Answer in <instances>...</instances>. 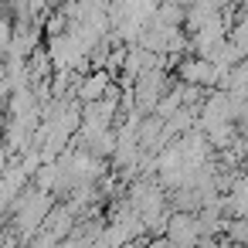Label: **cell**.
I'll return each instance as SVG.
<instances>
[{"mask_svg":"<svg viewBox=\"0 0 248 248\" xmlns=\"http://www.w3.org/2000/svg\"><path fill=\"white\" fill-rule=\"evenodd\" d=\"M245 140H248V136H245Z\"/></svg>","mask_w":248,"mask_h":248,"instance_id":"4","label":"cell"},{"mask_svg":"<svg viewBox=\"0 0 248 248\" xmlns=\"http://www.w3.org/2000/svg\"><path fill=\"white\" fill-rule=\"evenodd\" d=\"M221 234H224L231 245H248V217H224Z\"/></svg>","mask_w":248,"mask_h":248,"instance_id":"3","label":"cell"},{"mask_svg":"<svg viewBox=\"0 0 248 248\" xmlns=\"http://www.w3.org/2000/svg\"><path fill=\"white\" fill-rule=\"evenodd\" d=\"M217 78H221V72L207 62V58H184L180 62V82H187V85H201V89H207V85H217Z\"/></svg>","mask_w":248,"mask_h":248,"instance_id":"1","label":"cell"},{"mask_svg":"<svg viewBox=\"0 0 248 248\" xmlns=\"http://www.w3.org/2000/svg\"><path fill=\"white\" fill-rule=\"evenodd\" d=\"M109 89H112V75H109L106 68H95L89 78L78 82V99H82V102H95V99H102Z\"/></svg>","mask_w":248,"mask_h":248,"instance_id":"2","label":"cell"}]
</instances>
